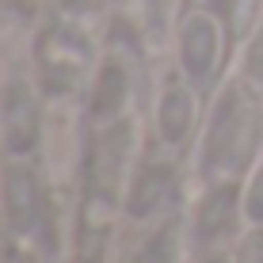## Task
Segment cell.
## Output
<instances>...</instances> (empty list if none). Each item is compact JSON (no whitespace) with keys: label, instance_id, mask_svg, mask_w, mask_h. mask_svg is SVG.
Returning <instances> with one entry per match:
<instances>
[{"label":"cell","instance_id":"obj_12","mask_svg":"<svg viewBox=\"0 0 263 263\" xmlns=\"http://www.w3.org/2000/svg\"><path fill=\"white\" fill-rule=\"evenodd\" d=\"M198 4H202L210 15H221V20L229 23V20H233V8H237V0H198Z\"/></svg>","mask_w":263,"mask_h":263},{"label":"cell","instance_id":"obj_10","mask_svg":"<svg viewBox=\"0 0 263 263\" xmlns=\"http://www.w3.org/2000/svg\"><path fill=\"white\" fill-rule=\"evenodd\" d=\"M233 263H263V225H256V229L237 244Z\"/></svg>","mask_w":263,"mask_h":263},{"label":"cell","instance_id":"obj_9","mask_svg":"<svg viewBox=\"0 0 263 263\" xmlns=\"http://www.w3.org/2000/svg\"><path fill=\"white\" fill-rule=\"evenodd\" d=\"M244 214H248L256 225H263V164L256 168V176H252L248 191H244Z\"/></svg>","mask_w":263,"mask_h":263},{"label":"cell","instance_id":"obj_6","mask_svg":"<svg viewBox=\"0 0 263 263\" xmlns=\"http://www.w3.org/2000/svg\"><path fill=\"white\" fill-rule=\"evenodd\" d=\"M191 119H195V103H191V92L179 84H172L164 99H160V138L168 145H179L191 130Z\"/></svg>","mask_w":263,"mask_h":263},{"label":"cell","instance_id":"obj_11","mask_svg":"<svg viewBox=\"0 0 263 263\" xmlns=\"http://www.w3.org/2000/svg\"><path fill=\"white\" fill-rule=\"evenodd\" d=\"M248 77L263 88V31L256 34V42H252V50H248Z\"/></svg>","mask_w":263,"mask_h":263},{"label":"cell","instance_id":"obj_4","mask_svg":"<svg viewBox=\"0 0 263 263\" xmlns=\"http://www.w3.org/2000/svg\"><path fill=\"white\" fill-rule=\"evenodd\" d=\"M4 206L15 233H31L39 225V183L23 164H12L4 172Z\"/></svg>","mask_w":263,"mask_h":263},{"label":"cell","instance_id":"obj_2","mask_svg":"<svg viewBox=\"0 0 263 263\" xmlns=\"http://www.w3.org/2000/svg\"><path fill=\"white\" fill-rule=\"evenodd\" d=\"M179 61H183L187 77L206 84L217 69V23L206 12L191 15L183 23V34H179Z\"/></svg>","mask_w":263,"mask_h":263},{"label":"cell","instance_id":"obj_13","mask_svg":"<svg viewBox=\"0 0 263 263\" xmlns=\"http://www.w3.org/2000/svg\"><path fill=\"white\" fill-rule=\"evenodd\" d=\"M206 263H225V259H221V256H210V259H206Z\"/></svg>","mask_w":263,"mask_h":263},{"label":"cell","instance_id":"obj_1","mask_svg":"<svg viewBox=\"0 0 263 263\" xmlns=\"http://www.w3.org/2000/svg\"><path fill=\"white\" fill-rule=\"evenodd\" d=\"M259 138V122L248 111V103L240 99V92H225L221 103L214 111V126L206 138V168L210 172H225L240 168L248 160L252 145Z\"/></svg>","mask_w":263,"mask_h":263},{"label":"cell","instance_id":"obj_8","mask_svg":"<svg viewBox=\"0 0 263 263\" xmlns=\"http://www.w3.org/2000/svg\"><path fill=\"white\" fill-rule=\"evenodd\" d=\"M168 179H172V176H168L164 168H149V172H145V176L138 179V191H134V214H145V210H149V206L168 191Z\"/></svg>","mask_w":263,"mask_h":263},{"label":"cell","instance_id":"obj_5","mask_svg":"<svg viewBox=\"0 0 263 263\" xmlns=\"http://www.w3.org/2000/svg\"><path fill=\"white\" fill-rule=\"evenodd\" d=\"M233 202H237V191H233V187H214L195 210V237L198 240L225 237L229 225H233Z\"/></svg>","mask_w":263,"mask_h":263},{"label":"cell","instance_id":"obj_3","mask_svg":"<svg viewBox=\"0 0 263 263\" xmlns=\"http://www.w3.org/2000/svg\"><path fill=\"white\" fill-rule=\"evenodd\" d=\"M4 130H8V149L27 153L39 141V103H34L27 84H12L4 99Z\"/></svg>","mask_w":263,"mask_h":263},{"label":"cell","instance_id":"obj_7","mask_svg":"<svg viewBox=\"0 0 263 263\" xmlns=\"http://www.w3.org/2000/svg\"><path fill=\"white\" fill-rule=\"evenodd\" d=\"M122 99H126V80H122V72L111 65V69L103 72V77H99V92H96V115H107V119H111V115L122 107Z\"/></svg>","mask_w":263,"mask_h":263}]
</instances>
